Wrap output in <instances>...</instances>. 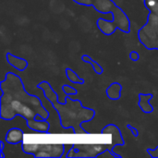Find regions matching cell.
Instances as JSON below:
<instances>
[{"instance_id": "6da1fadb", "label": "cell", "mask_w": 158, "mask_h": 158, "mask_svg": "<svg viewBox=\"0 0 158 158\" xmlns=\"http://www.w3.org/2000/svg\"><path fill=\"white\" fill-rule=\"evenodd\" d=\"M2 96L0 98V118L12 120L21 117L27 120L35 119L37 116L47 120L49 112L44 106L37 95L30 94L25 90L24 84L17 74L7 72L0 82Z\"/></svg>"}, {"instance_id": "7a4b0ae2", "label": "cell", "mask_w": 158, "mask_h": 158, "mask_svg": "<svg viewBox=\"0 0 158 158\" xmlns=\"http://www.w3.org/2000/svg\"><path fill=\"white\" fill-rule=\"evenodd\" d=\"M52 106L57 112L60 125L63 129H72L75 134L89 133V131L84 130L82 124L90 122L94 118V109L83 106L79 99L73 100L69 95H66L65 103L56 102L52 104Z\"/></svg>"}, {"instance_id": "3957f363", "label": "cell", "mask_w": 158, "mask_h": 158, "mask_svg": "<svg viewBox=\"0 0 158 158\" xmlns=\"http://www.w3.org/2000/svg\"><path fill=\"white\" fill-rule=\"evenodd\" d=\"M75 3L85 6H94V9L103 14H111L112 20L104 19H97V27L105 35H112L117 29L129 33L131 31V20L126 13L117 6L112 0H73Z\"/></svg>"}, {"instance_id": "277c9868", "label": "cell", "mask_w": 158, "mask_h": 158, "mask_svg": "<svg viewBox=\"0 0 158 158\" xmlns=\"http://www.w3.org/2000/svg\"><path fill=\"white\" fill-rule=\"evenodd\" d=\"M64 143H21L23 153L35 158H60L65 155Z\"/></svg>"}, {"instance_id": "5b68a950", "label": "cell", "mask_w": 158, "mask_h": 158, "mask_svg": "<svg viewBox=\"0 0 158 158\" xmlns=\"http://www.w3.org/2000/svg\"><path fill=\"white\" fill-rule=\"evenodd\" d=\"M118 146V143L111 141V143L100 144V143H87V144H73L69 151L66 157H98L101 154L109 149L114 152V148Z\"/></svg>"}, {"instance_id": "8992f818", "label": "cell", "mask_w": 158, "mask_h": 158, "mask_svg": "<svg viewBox=\"0 0 158 158\" xmlns=\"http://www.w3.org/2000/svg\"><path fill=\"white\" fill-rule=\"evenodd\" d=\"M24 140V132L22 130L19 128H12L7 131L5 136V142L11 145H16L23 143Z\"/></svg>"}, {"instance_id": "52a82bcc", "label": "cell", "mask_w": 158, "mask_h": 158, "mask_svg": "<svg viewBox=\"0 0 158 158\" xmlns=\"http://www.w3.org/2000/svg\"><path fill=\"white\" fill-rule=\"evenodd\" d=\"M38 89H41L44 93V97L51 103H56L58 102V94L55 92V90L52 88V86L50 85V83L46 81H41L39 84H37L36 86Z\"/></svg>"}, {"instance_id": "ba28073f", "label": "cell", "mask_w": 158, "mask_h": 158, "mask_svg": "<svg viewBox=\"0 0 158 158\" xmlns=\"http://www.w3.org/2000/svg\"><path fill=\"white\" fill-rule=\"evenodd\" d=\"M154 95L152 94H143L140 93L138 94V106L140 107V109L145 113V114H150L154 112V107L151 105L150 101L153 99Z\"/></svg>"}, {"instance_id": "9c48e42d", "label": "cell", "mask_w": 158, "mask_h": 158, "mask_svg": "<svg viewBox=\"0 0 158 158\" xmlns=\"http://www.w3.org/2000/svg\"><path fill=\"white\" fill-rule=\"evenodd\" d=\"M26 124L30 130H31L35 132L45 133V134H47L49 132L50 124L46 120H37V119L27 120Z\"/></svg>"}, {"instance_id": "30bf717a", "label": "cell", "mask_w": 158, "mask_h": 158, "mask_svg": "<svg viewBox=\"0 0 158 158\" xmlns=\"http://www.w3.org/2000/svg\"><path fill=\"white\" fill-rule=\"evenodd\" d=\"M7 63L19 71H24L28 67V61L22 57L14 56L13 54L7 52L6 55Z\"/></svg>"}, {"instance_id": "8fae6325", "label": "cell", "mask_w": 158, "mask_h": 158, "mask_svg": "<svg viewBox=\"0 0 158 158\" xmlns=\"http://www.w3.org/2000/svg\"><path fill=\"white\" fill-rule=\"evenodd\" d=\"M121 92H122V85L118 81L112 82L106 90L107 98L113 101H117L120 99Z\"/></svg>"}, {"instance_id": "7c38bea8", "label": "cell", "mask_w": 158, "mask_h": 158, "mask_svg": "<svg viewBox=\"0 0 158 158\" xmlns=\"http://www.w3.org/2000/svg\"><path fill=\"white\" fill-rule=\"evenodd\" d=\"M81 59H82V61H83V62L90 64V65L92 66V68H93L94 71L96 74L101 75V74L104 72V69H103V67H102L99 63H97L96 61H94L93 58H91L88 55H83V56H81Z\"/></svg>"}, {"instance_id": "4fadbf2b", "label": "cell", "mask_w": 158, "mask_h": 158, "mask_svg": "<svg viewBox=\"0 0 158 158\" xmlns=\"http://www.w3.org/2000/svg\"><path fill=\"white\" fill-rule=\"evenodd\" d=\"M65 73H66V76L68 78V80L72 82V83H75V84H84V80L81 79V77H79V75L71 69L69 68H67L65 69Z\"/></svg>"}, {"instance_id": "5bb4252c", "label": "cell", "mask_w": 158, "mask_h": 158, "mask_svg": "<svg viewBox=\"0 0 158 158\" xmlns=\"http://www.w3.org/2000/svg\"><path fill=\"white\" fill-rule=\"evenodd\" d=\"M62 91H63V93H64L66 95H69V96L78 94L77 89H75L74 87H71L70 85H68V84H64V85L62 86Z\"/></svg>"}, {"instance_id": "9a60e30c", "label": "cell", "mask_w": 158, "mask_h": 158, "mask_svg": "<svg viewBox=\"0 0 158 158\" xmlns=\"http://www.w3.org/2000/svg\"><path fill=\"white\" fill-rule=\"evenodd\" d=\"M146 152H147V154L152 158H158V146L156 149H150V148H148L146 150Z\"/></svg>"}, {"instance_id": "2e32d148", "label": "cell", "mask_w": 158, "mask_h": 158, "mask_svg": "<svg viewBox=\"0 0 158 158\" xmlns=\"http://www.w3.org/2000/svg\"><path fill=\"white\" fill-rule=\"evenodd\" d=\"M130 58H131V60H132V61H134V62L139 61V59H140V55H139V53L136 52V51H131V52L130 53Z\"/></svg>"}, {"instance_id": "e0dca14e", "label": "cell", "mask_w": 158, "mask_h": 158, "mask_svg": "<svg viewBox=\"0 0 158 158\" xmlns=\"http://www.w3.org/2000/svg\"><path fill=\"white\" fill-rule=\"evenodd\" d=\"M127 128L131 131V133L133 134V136L135 137V138H137L138 136H139V131H138V130L136 129V128H134L132 125H131V124H128L127 125Z\"/></svg>"}, {"instance_id": "ac0fdd59", "label": "cell", "mask_w": 158, "mask_h": 158, "mask_svg": "<svg viewBox=\"0 0 158 158\" xmlns=\"http://www.w3.org/2000/svg\"><path fill=\"white\" fill-rule=\"evenodd\" d=\"M4 148H5V143L3 141H0V157L1 158H5V155L3 153Z\"/></svg>"}]
</instances>
